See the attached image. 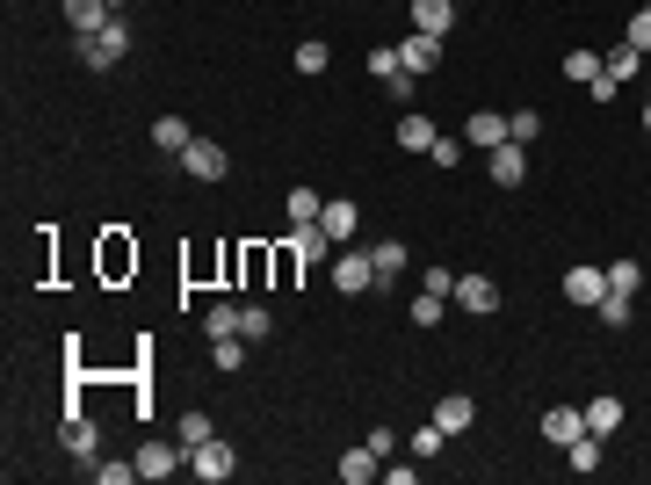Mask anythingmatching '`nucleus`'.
I'll use <instances>...</instances> for the list:
<instances>
[{"label":"nucleus","instance_id":"30","mask_svg":"<svg viewBox=\"0 0 651 485\" xmlns=\"http://www.w3.org/2000/svg\"><path fill=\"white\" fill-rule=\"evenodd\" d=\"M601 66H608L615 80H630V73L644 66V51H637V44H615V51H601Z\"/></svg>","mask_w":651,"mask_h":485},{"label":"nucleus","instance_id":"20","mask_svg":"<svg viewBox=\"0 0 651 485\" xmlns=\"http://www.w3.org/2000/svg\"><path fill=\"white\" fill-rule=\"evenodd\" d=\"M434 116H398V145H406V153H434Z\"/></svg>","mask_w":651,"mask_h":485},{"label":"nucleus","instance_id":"24","mask_svg":"<svg viewBox=\"0 0 651 485\" xmlns=\"http://www.w3.org/2000/svg\"><path fill=\"white\" fill-rule=\"evenodd\" d=\"M594 312H601V326H615V333H623V326L637 319V305H630V290H608V297H601Z\"/></svg>","mask_w":651,"mask_h":485},{"label":"nucleus","instance_id":"14","mask_svg":"<svg viewBox=\"0 0 651 485\" xmlns=\"http://www.w3.org/2000/svg\"><path fill=\"white\" fill-rule=\"evenodd\" d=\"M66 449H73L80 464H95V449H102V428H95V420H87L80 406L66 413Z\"/></svg>","mask_w":651,"mask_h":485},{"label":"nucleus","instance_id":"38","mask_svg":"<svg viewBox=\"0 0 651 485\" xmlns=\"http://www.w3.org/2000/svg\"><path fill=\"white\" fill-rule=\"evenodd\" d=\"M449 435L442 428H434V420H427V428H413V457H434V449H442Z\"/></svg>","mask_w":651,"mask_h":485},{"label":"nucleus","instance_id":"40","mask_svg":"<svg viewBox=\"0 0 651 485\" xmlns=\"http://www.w3.org/2000/svg\"><path fill=\"white\" fill-rule=\"evenodd\" d=\"M413 87H420V80H413V73H391V80H384V95H391V102H398V109H406V102H413Z\"/></svg>","mask_w":651,"mask_h":485},{"label":"nucleus","instance_id":"13","mask_svg":"<svg viewBox=\"0 0 651 485\" xmlns=\"http://www.w3.org/2000/svg\"><path fill=\"white\" fill-rule=\"evenodd\" d=\"M66 22H73V37H95V29L116 22V8L109 0H66Z\"/></svg>","mask_w":651,"mask_h":485},{"label":"nucleus","instance_id":"15","mask_svg":"<svg viewBox=\"0 0 651 485\" xmlns=\"http://www.w3.org/2000/svg\"><path fill=\"white\" fill-rule=\"evenodd\" d=\"M471 420H478V406L463 399V391H449V399H434V428H442V435H463Z\"/></svg>","mask_w":651,"mask_h":485},{"label":"nucleus","instance_id":"42","mask_svg":"<svg viewBox=\"0 0 651 485\" xmlns=\"http://www.w3.org/2000/svg\"><path fill=\"white\" fill-rule=\"evenodd\" d=\"M420 290H434V297H456V276H449V268H427V276H420Z\"/></svg>","mask_w":651,"mask_h":485},{"label":"nucleus","instance_id":"26","mask_svg":"<svg viewBox=\"0 0 651 485\" xmlns=\"http://www.w3.org/2000/svg\"><path fill=\"white\" fill-rule=\"evenodd\" d=\"M565 464H572V471H601V435H579V442H565Z\"/></svg>","mask_w":651,"mask_h":485},{"label":"nucleus","instance_id":"17","mask_svg":"<svg viewBox=\"0 0 651 485\" xmlns=\"http://www.w3.org/2000/svg\"><path fill=\"white\" fill-rule=\"evenodd\" d=\"M290 247H297V261H304V268H319V261H333V232H326V225H297Z\"/></svg>","mask_w":651,"mask_h":485},{"label":"nucleus","instance_id":"11","mask_svg":"<svg viewBox=\"0 0 651 485\" xmlns=\"http://www.w3.org/2000/svg\"><path fill=\"white\" fill-rule=\"evenodd\" d=\"M579 435H586V406H550V413H543V442L565 449V442H579Z\"/></svg>","mask_w":651,"mask_h":485},{"label":"nucleus","instance_id":"27","mask_svg":"<svg viewBox=\"0 0 651 485\" xmlns=\"http://www.w3.org/2000/svg\"><path fill=\"white\" fill-rule=\"evenodd\" d=\"M210 435H217V428H210V413H196V406H189V413H181V435H174V442H181V449H203Z\"/></svg>","mask_w":651,"mask_h":485},{"label":"nucleus","instance_id":"34","mask_svg":"<svg viewBox=\"0 0 651 485\" xmlns=\"http://www.w3.org/2000/svg\"><path fill=\"white\" fill-rule=\"evenodd\" d=\"M210 362H217V370H239V362H246V341H239V333H232V341H210Z\"/></svg>","mask_w":651,"mask_h":485},{"label":"nucleus","instance_id":"3","mask_svg":"<svg viewBox=\"0 0 651 485\" xmlns=\"http://www.w3.org/2000/svg\"><path fill=\"white\" fill-rule=\"evenodd\" d=\"M189 471H196V478H203V485H225V478H232V471H239V449H232V442H225V435H210V442H203V449H189Z\"/></svg>","mask_w":651,"mask_h":485},{"label":"nucleus","instance_id":"23","mask_svg":"<svg viewBox=\"0 0 651 485\" xmlns=\"http://www.w3.org/2000/svg\"><path fill=\"white\" fill-rule=\"evenodd\" d=\"M152 145H160V153H189V124H181V116H152Z\"/></svg>","mask_w":651,"mask_h":485},{"label":"nucleus","instance_id":"39","mask_svg":"<svg viewBox=\"0 0 651 485\" xmlns=\"http://www.w3.org/2000/svg\"><path fill=\"white\" fill-rule=\"evenodd\" d=\"M95 478H102V485H131V478H138V457H131V464H95Z\"/></svg>","mask_w":651,"mask_h":485},{"label":"nucleus","instance_id":"7","mask_svg":"<svg viewBox=\"0 0 651 485\" xmlns=\"http://www.w3.org/2000/svg\"><path fill=\"white\" fill-rule=\"evenodd\" d=\"M398 66H406L413 80H427L434 66H442V37H427V29H413V37L398 44Z\"/></svg>","mask_w":651,"mask_h":485},{"label":"nucleus","instance_id":"37","mask_svg":"<svg viewBox=\"0 0 651 485\" xmlns=\"http://www.w3.org/2000/svg\"><path fill=\"white\" fill-rule=\"evenodd\" d=\"M637 283H644L637 261H615V268H608V290H637Z\"/></svg>","mask_w":651,"mask_h":485},{"label":"nucleus","instance_id":"32","mask_svg":"<svg viewBox=\"0 0 651 485\" xmlns=\"http://www.w3.org/2000/svg\"><path fill=\"white\" fill-rule=\"evenodd\" d=\"M594 73H601V51H565V80H579V87H586Z\"/></svg>","mask_w":651,"mask_h":485},{"label":"nucleus","instance_id":"31","mask_svg":"<svg viewBox=\"0 0 651 485\" xmlns=\"http://www.w3.org/2000/svg\"><path fill=\"white\" fill-rule=\"evenodd\" d=\"M507 138H514V145H536V138H543V116H536V109H514V116H507Z\"/></svg>","mask_w":651,"mask_h":485},{"label":"nucleus","instance_id":"9","mask_svg":"<svg viewBox=\"0 0 651 485\" xmlns=\"http://www.w3.org/2000/svg\"><path fill=\"white\" fill-rule=\"evenodd\" d=\"M456 305L471 312V319L500 312V283H492V276H456Z\"/></svg>","mask_w":651,"mask_h":485},{"label":"nucleus","instance_id":"6","mask_svg":"<svg viewBox=\"0 0 651 485\" xmlns=\"http://www.w3.org/2000/svg\"><path fill=\"white\" fill-rule=\"evenodd\" d=\"M557 290H565L572 305H586V312H594L601 297H608V268H594V261H579V268H565V283H557Z\"/></svg>","mask_w":651,"mask_h":485},{"label":"nucleus","instance_id":"25","mask_svg":"<svg viewBox=\"0 0 651 485\" xmlns=\"http://www.w3.org/2000/svg\"><path fill=\"white\" fill-rule=\"evenodd\" d=\"M275 333V312L268 305H239V341H268Z\"/></svg>","mask_w":651,"mask_h":485},{"label":"nucleus","instance_id":"33","mask_svg":"<svg viewBox=\"0 0 651 485\" xmlns=\"http://www.w3.org/2000/svg\"><path fill=\"white\" fill-rule=\"evenodd\" d=\"M442 312H449V297H434V290L413 297V326H442Z\"/></svg>","mask_w":651,"mask_h":485},{"label":"nucleus","instance_id":"16","mask_svg":"<svg viewBox=\"0 0 651 485\" xmlns=\"http://www.w3.org/2000/svg\"><path fill=\"white\" fill-rule=\"evenodd\" d=\"M463 145H478V153H492V145H507V116H492V109H478L471 124H463Z\"/></svg>","mask_w":651,"mask_h":485},{"label":"nucleus","instance_id":"5","mask_svg":"<svg viewBox=\"0 0 651 485\" xmlns=\"http://www.w3.org/2000/svg\"><path fill=\"white\" fill-rule=\"evenodd\" d=\"M485 174L492 181H500V189H521V181H529V145H492V153H485Z\"/></svg>","mask_w":651,"mask_h":485},{"label":"nucleus","instance_id":"4","mask_svg":"<svg viewBox=\"0 0 651 485\" xmlns=\"http://www.w3.org/2000/svg\"><path fill=\"white\" fill-rule=\"evenodd\" d=\"M181 174L189 181H225L232 174V153L217 138H189V153H181Z\"/></svg>","mask_w":651,"mask_h":485},{"label":"nucleus","instance_id":"44","mask_svg":"<svg viewBox=\"0 0 651 485\" xmlns=\"http://www.w3.org/2000/svg\"><path fill=\"white\" fill-rule=\"evenodd\" d=\"M644 131H651V102H644Z\"/></svg>","mask_w":651,"mask_h":485},{"label":"nucleus","instance_id":"2","mask_svg":"<svg viewBox=\"0 0 651 485\" xmlns=\"http://www.w3.org/2000/svg\"><path fill=\"white\" fill-rule=\"evenodd\" d=\"M333 290L340 297H369V290H377V261H369L362 247H340L333 254Z\"/></svg>","mask_w":651,"mask_h":485},{"label":"nucleus","instance_id":"18","mask_svg":"<svg viewBox=\"0 0 651 485\" xmlns=\"http://www.w3.org/2000/svg\"><path fill=\"white\" fill-rule=\"evenodd\" d=\"M369 261H377V290H391L398 276H406V247H398V239H377V247H369Z\"/></svg>","mask_w":651,"mask_h":485},{"label":"nucleus","instance_id":"41","mask_svg":"<svg viewBox=\"0 0 651 485\" xmlns=\"http://www.w3.org/2000/svg\"><path fill=\"white\" fill-rule=\"evenodd\" d=\"M427 160H434V167H456V160H463V138H434Z\"/></svg>","mask_w":651,"mask_h":485},{"label":"nucleus","instance_id":"36","mask_svg":"<svg viewBox=\"0 0 651 485\" xmlns=\"http://www.w3.org/2000/svg\"><path fill=\"white\" fill-rule=\"evenodd\" d=\"M369 73H377V80H391V73H406V66H398V44H377V51H369Z\"/></svg>","mask_w":651,"mask_h":485},{"label":"nucleus","instance_id":"21","mask_svg":"<svg viewBox=\"0 0 651 485\" xmlns=\"http://www.w3.org/2000/svg\"><path fill=\"white\" fill-rule=\"evenodd\" d=\"M283 210H290V225H319V210H326V196L312 189V181H304V189H290V196H283Z\"/></svg>","mask_w":651,"mask_h":485},{"label":"nucleus","instance_id":"43","mask_svg":"<svg viewBox=\"0 0 651 485\" xmlns=\"http://www.w3.org/2000/svg\"><path fill=\"white\" fill-rule=\"evenodd\" d=\"M109 8H116V15H123V8H131V0H109Z\"/></svg>","mask_w":651,"mask_h":485},{"label":"nucleus","instance_id":"10","mask_svg":"<svg viewBox=\"0 0 651 485\" xmlns=\"http://www.w3.org/2000/svg\"><path fill=\"white\" fill-rule=\"evenodd\" d=\"M181 457H189L181 442H145V449H138V478H174Z\"/></svg>","mask_w":651,"mask_h":485},{"label":"nucleus","instance_id":"8","mask_svg":"<svg viewBox=\"0 0 651 485\" xmlns=\"http://www.w3.org/2000/svg\"><path fill=\"white\" fill-rule=\"evenodd\" d=\"M319 225L333 232V247H355V225H362V203H355V196H333V203L319 210Z\"/></svg>","mask_w":651,"mask_h":485},{"label":"nucleus","instance_id":"22","mask_svg":"<svg viewBox=\"0 0 651 485\" xmlns=\"http://www.w3.org/2000/svg\"><path fill=\"white\" fill-rule=\"evenodd\" d=\"M333 471H340V478H348V485H369V478H377L384 464H377V449H369V442H362V449H348V457H340Z\"/></svg>","mask_w":651,"mask_h":485},{"label":"nucleus","instance_id":"28","mask_svg":"<svg viewBox=\"0 0 651 485\" xmlns=\"http://www.w3.org/2000/svg\"><path fill=\"white\" fill-rule=\"evenodd\" d=\"M203 333H210V341H232V333H239V305H210L203 312Z\"/></svg>","mask_w":651,"mask_h":485},{"label":"nucleus","instance_id":"1","mask_svg":"<svg viewBox=\"0 0 651 485\" xmlns=\"http://www.w3.org/2000/svg\"><path fill=\"white\" fill-rule=\"evenodd\" d=\"M73 44H80V66H87V73H109V66H116V58H123V51H131V22H123V15H116L109 29H95V37H73Z\"/></svg>","mask_w":651,"mask_h":485},{"label":"nucleus","instance_id":"29","mask_svg":"<svg viewBox=\"0 0 651 485\" xmlns=\"http://www.w3.org/2000/svg\"><path fill=\"white\" fill-rule=\"evenodd\" d=\"M326 66H333V51H326L319 37H304V44H297V73L312 80V73H326Z\"/></svg>","mask_w":651,"mask_h":485},{"label":"nucleus","instance_id":"12","mask_svg":"<svg viewBox=\"0 0 651 485\" xmlns=\"http://www.w3.org/2000/svg\"><path fill=\"white\" fill-rule=\"evenodd\" d=\"M406 8H413V29H427V37L456 29V0H406Z\"/></svg>","mask_w":651,"mask_h":485},{"label":"nucleus","instance_id":"35","mask_svg":"<svg viewBox=\"0 0 651 485\" xmlns=\"http://www.w3.org/2000/svg\"><path fill=\"white\" fill-rule=\"evenodd\" d=\"M623 44H637V51L651 58V0H644V8L630 15V29H623Z\"/></svg>","mask_w":651,"mask_h":485},{"label":"nucleus","instance_id":"19","mask_svg":"<svg viewBox=\"0 0 651 485\" xmlns=\"http://www.w3.org/2000/svg\"><path fill=\"white\" fill-rule=\"evenodd\" d=\"M615 428H623V399H608V391H601V399L586 406V435H601V442H608Z\"/></svg>","mask_w":651,"mask_h":485}]
</instances>
